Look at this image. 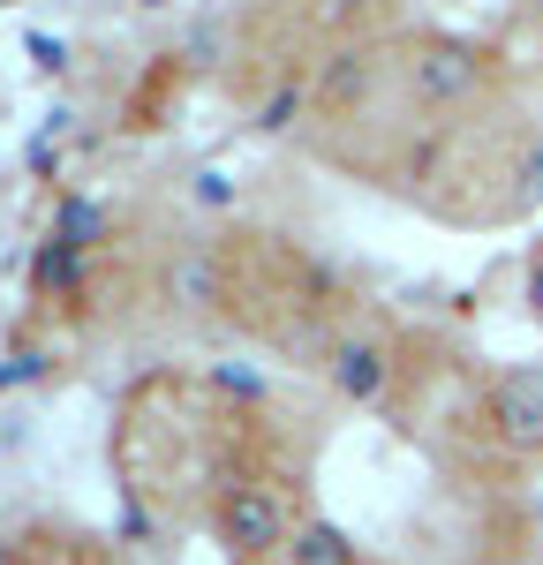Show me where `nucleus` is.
<instances>
[{"mask_svg": "<svg viewBox=\"0 0 543 565\" xmlns=\"http://www.w3.org/2000/svg\"><path fill=\"white\" fill-rule=\"evenodd\" d=\"M167 302H181V309H220V302H226V271H220V257H204V249H181V257L167 264Z\"/></svg>", "mask_w": 543, "mask_h": 565, "instance_id": "39448f33", "label": "nucleus"}, {"mask_svg": "<svg viewBox=\"0 0 543 565\" xmlns=\"http://www.w3.org/2000/svg\"><path fill=\"white\" fill-rule=\"evenodd\" d=\"M491 430L513 452H543V370H505L491 385Z\"/></svg>", "mask_w": 543, "mask_h": 565, "instance_id": "7ed1b4c3", "label": "nucleus"}, {"mask_svg": "<svg viewBox=\"0 0 543 565\" xmlns=\"http://www.w3.org/2000/svg\"><path fill=\"white\" fill-rule=\"evenodd\" d=\"M53 242H68V249H98V242H106V212H98V204H91V196H61V204H53Z\"/></svg>", "mask_w": 543, "mask_h": 565, "instance_id": "0eeeda50", "label": "nucleus"}, {"mask_svg": "<svg viewBox=\"0 0 543 565\" xmlns=\"http://www.w3.org/2000/svg\"><path fill=\"white\" fill-rule=\"evenodd\" d=\"M226 196H234V189H226L220 174H196V204H226Z\"/></svg>", "mask_w": 543, "mask_h": 565, "instance_id": "9b49d317", "label": "nucleus"}, {"mask_svg": "<svg viewBox=\"0 0 543 565\" xmlns=\"http://www.w3.org/2000/svg\"><path fill=\"white\" fill-rule=\"evenodd\" d=\"M212 527H220L226 558H272V551H287V505L272 498L265 482H226L220 513H212Z\"/></svg>", "mask_w": 543, "mask_h": 565, "instance_id": "f03ea898", "label": "nucleus"}, {"mask_svg": "<svg viewBox=\"0 0 543 565\" xmlns=\"http://www.w3.org/2000/svg\"><path fill=\"white\" fill-rule=\"evenodd\" d=\"M385 385H393V354L377 348V340H340L332 348V392L340 399L370 407V399H385Z\"/></svg>", "mask_w": 543, "mask_h": 565, "instance_id": "20e7f679", "label": "nucleus"}, {"mask_svg": "<svg viewBox=\"0 0 543 565\" xmlns=\"http://www.w3.org/2000/svg\"><path fill=\"white\" fill-rule=\"evenodd\" d=\"M136 8H174V0H136Z\"/></svg>", "mask_w": 543, "mask_h": 565, "instance_id": "ddd939ff", "label": "nucleus"}, {"mask_svg": "<svg viewBox=\"0 0 543 565\" xmlns=\"http://www.w3.org/2000/svg\"><path fill=\"white\" fill-rule=\"evenodd\" d=\"M295 106H302V90H272V98H265V129H287Z\"/></svg>", "mask_w": 543, "mask_h": 565, "instance_id": "1a4fd4ad", "label": "nucleus"}, {"mask_svg": "<svg viewBox=\"0 0 543 565\" xmlns=\"http://www.w3.org/2000/svg\"><path fill=\"white\" fill-rule=\"evenodd\" d=\"M401 76H407V98H423V106H460V98H476V90L491 84V53L476 39L430 31V39L407 45Z\"/></svg>", "mask_w": 543, "mask_h": 565, "instance_id": "f257e3e1", "label": "nucleus"}, {"mask_svg": "<svg viewBox=\"0 0 543 565\" xmlns=\"http://www.w3.org/2000/svg\"><path fill=\"white\" fill-rule=\"evenodd\" d=\"M220 392H242V399H257V392H265V385H257L249 370H220Z\"/></svg>", "mask_w": 543, "mask_h": 565, "instance_id": "9d476101", "label": "nucleus"}, {"mask_svg": "<svg viewBox=\"0 0 543 565\" xmlns=\"http://www.w3.org/2000/svg\"><path fill=\"white\" fill-rule=\"evenodd\" d=\"M287 565H355V543H348V527H332V521H302L287 535Z\"/></svg>", "mask_w": 543, "mask_h": 565, "instance_id": "423d86ee", "label": "nucleus"}, {"mask_svg": "<svg viewBox=\"0 0 543 565\" xmlns=\"http://www.w3.org/2000/svg\"><path fill=\"white\" fill-rule=\"evenodd\" d=\"M529 309H536V317H543V249H536V257H529Z\"/></svg>", "mask_w": 543, "mask_h": 565, "instance_id": "f8f14e48", "label": "nucleus"}, {"mask_svg": "<svg viewBox=\"0 0 543 565\" xmlns=\"http://www.w3.org/2000/svg\"><path fill=\"white\" fill-rule=\"evenodd\" d=\"M39 287H53V295H76V287H84V249H68V242H53V234H45V249H39Z\"/></svg>", "mask_w": 543, "mask_h": 565, "instance_id": "6e6552de", "label": "nucleus"}]
</instances>
